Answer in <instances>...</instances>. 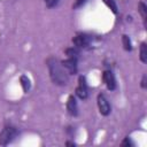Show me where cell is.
I'll list each match as a JSON object with an SVG mask.
<instances>
[{"label": "cell", "instance_id": "6da1fadb", "mask_svg": "<svg viewBox=\"0 0 147 147\" xmlns=\"http://www.w3.org/2000/svg\"><path fill=\"white\" fill-rule=\"evenodd\" d=\"M46 64H47L52 82L59 86H65L69 82V74L62 67L61 61H59L54 56H49L46 60Z\"/></svg>", "mask_w": 147, "mask_h": 147}, {"label": "cell", "instance_id": "7a4b0ae2", "mask_svg": "<svg viewBox=\"0 0 147 147\" xmlns=\"http://www.w3.org/2000/svg\"><path fill=\"white\" fill-rule=\"evenodd\" d=\"M18 136V130L11 125H7L0 132V146H7Z\"/></svg>", "mask_w": 147, "mask_h": 147}, {"label": "cell", "instance_id": "2e32d148", "mask_svg": "<svg viewBox=\"0 0 147 147\" xmlns=\"http://www.w3.org/2000/svg\"><path fill=\"white\" fill-rule=\"evenodd\" d=\"M44 2H45L47 8H53V7H55L57 5L59 0H44Z\"/></svg>", "mask_w": 147, "mask_h": 147}, {"label": "cell", "instance_id": "52a82bcc", "mask_svg": "<svg viewBox=\"0 0 147 147\" xmlns=\"http://www.w3.org/2000/svg\"><path fill=\"white\" fill-rule=\"evenodd\" d=\"M102 80L109 91H114L116 88V79L111 70H105L102 72Z\"/></svg>", "mask_w": 147, "mask_h": 147}, {"label": "cell", "instance_id": "9a60e30c", "mask_svg": "<svg viewBox=\"0 0 147 147\" xmlns=\"http://www.w3.org/2000/svg\"><path fill=\"white\" fill-rule=\"evenodd\" d=\"M85 2H86V0H75L74 3H72V9H78V8H80Z\"/></svg>", "mask_w": 147, "mask_h": 147}, {"label": "cell", "instance_id": "8992f818", "mask_svg": "<svg viewBox=\"0 0 147 147\" xmlns=\"http://www.w3.org/2000/svg\"><path fill=\"white\" fill-rule=\"evenodd\" d=\"M62 67L68 71L69 75H76L78 71V67H77V59L76 57H68L63 61H61Z\"/></svg>", "mask_w": 147, "mask_h": 147}, {"label": "cell", "instance_id": "7c38bea8", "mask_svg": "<svg viewBox=\"0 0 147 147\" xmlns=\"http://www.w3.org/2000/svg\"><path fill=\"white\" fill-rule=\"evenodd\" d=\"M140 61L142 63L147 62V45L146 42H141L140 44Z\"/></svg>", "mask_w": 147, "mask_h": 147}, {"label": "cell", "instance_id": "3957f363", "mask_svg": "<svg viewBox=\"0 0 147 147\" xmlns=\"http://www.w3.org/2000/svg\"><path fill=\"white\" fill-rule=\"evenodd\" d=\"M96 103H98V108H99V111L101 115L103 116H108L111 111V107H110V103L107 99V96L102 93L98 94V98H96Z\"/></svg>", "mask_w": 147, "mask_h": 147}, {"label": "cell", "instance_id": "5bb4252c", "mask_svg": "<svg viewBox=\"0 0 147 147\" xmlns=\"http://www.w3.org/2000/svg\"><path fill=\"white\" fill-rule=\"evenodd\" d=\"M65 54L68 57H78L79 55V51L77 47H70V48H67L65 49Z\"/></svg>", "mask_w": 147, "mask_h": 147}, {"label": "cell", "instance_id": "4fadbf2b", "mask_svg": "<svg viewBox=\"0 0 147 147\" xmlns=\"http://www.w3.org/2000/svg\"><path fill=\"white\" fill-rule=\"evenodd\" d=\"M103 1V3L114 13V14H117V5H116V2H115V0H102Z\"/></svg>", "mask_w": 147, "mask_h": 147}, {"label": "cell", "instance_id": "9c48e42d", "mask_svg": "<svg viewBox=\"0 0 147 147\" xmlns=\"http://www.w3.org/2000/svg\"><path fill=\"white\" fill-rule=\"evenodd\" d=\"M20 84H21V86H22L24 93H28V92L30 91V88H31V82H30V78H29L28 76L22 75V76L20 77Z\"/></svg>", "mask_w": 147, "mask_h": 147}, {"label": "cell", "instance_id": "30bf717a", "mask_svg": "<svg viewBox=\"0 0 147 147\" xmlns=\"http://www.w3.org/2000/svg\"><path fill=\"white\" fill-rule=\"evenodd\" d=\"M138 11H139L140 16L142 17V20H144V24H145V26H146V18H147V6L145 5V2L140 1V2L138 3Z\"/></svg>", "mask_w": 147, "mask_h": 147}, {"label": "cell", "instance_id": "e0dca14e", "mask_svg": "<svg viewBox=\"0 0 147 147\" xmlns=\"http://www.w3.org/2000/svg\"><path fill=\"white\" fill-rule=\"evenodd\" d=\"M122 146H133L134 144L132 142V140H131V138L130 137H126L123 141H122V144H121Z\"/></svg>", "mask_w": 147, "mask_h": 147}, {"label": "cell", "instance_id": "5b68a950", "mask_svg": "<svg viewBox=\"0 0 147 147\" xmlns=\"http://www.w3.org/2000/svg\"><path fill=\"white\" fill-rule=\"evenodd\" d=\"M72 42H74L75 47H77V48H85L90 45L91 37L86 33H77L72 38Z\"/></svg>", "mask_w": 147, "mask_h": 147}, {"label": "cell", "instance_id": "ba28073f", "mask_svg": "<svg viewBox=\"0 0 147 147\" xmlns=\"http://www.w3.org/2000/svg\"><path fill=\"white\" fill-rule=\"evenodd\" d=\"M67 111L70 116H77L78 114V106H77V101L75 95H69L68 100H67Z\"/></svg>", "mask_w": 147, "mask_h": 147}, {"label": "cell", "instance_id": "ac0fdd59", "mask_svg": "<svg viewBox=\"0 0 147 147\" xmlns=\"http://www.w3.org/2000/svg\"><path fill=\"white\" fill-rule=\"evenodd\" d=\"M140 86L142 87V88H146L147 87V76H146V74L142 76V78H141V84H140Z\"/></svg>", "mask_w": 147, "mask_h": 147}, {"label": "cell", "instance_id": "d6986e66", "mask_svg": "<svg viewBox=\"0 0 147 147\" xmlns=\"http://www.w3.org/2000/svg\"><path fill=\"white\" fill-rule=\"evenodd\" d=\"M75 145H76V144H75L74 141H69V140L65 141V146H75Z\"/></svg>", "mask_w": 147, "mask_h": 147}, {"label": "cell", "instance_id": "8fae6325", "mask_svg": "<svg viewBox=\"0 0 147 147\" xmlns=\"http://www.w3.org/2000/svg\"><path fill=\"white\" fill-rule=\"evenodd\" d=\"M122 45H123V48L126 51V52H131L132 51V42H131V39L127 34H123L122 36Z\"/></svg>", "mask_w": 147, "mask_h": 147}, {"label": "cell", "instance_id": "277c9868", "mask_svg": "<svg viewBox=\"0 0 147 147\" xmlns=\"http://www.w3.org/2000/svg\"><path fill=\"white\" fill-rule=\"evenodd\" d=\"M87 84H86V78L85 76H79L78 78V86L76 87V95L82 99V100H85L88 95V92H87Z\"/></svg>", "mask_w": 147, "mask_h": 147}]
</instances>
